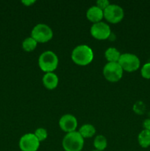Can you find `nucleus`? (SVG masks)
<instances>
[{
    "mask_svg": "<svg viewBox=\"0 0 150 151\" xmlns=\"http://www.w3.org/2000/svg\"><path fill=\"white\" fill-rule=\"evenodd\" d=\"M72 60L79 66H86L94 60V51L89 46L80 44L74 48L71 52Z\"/></svg>",
    "mask_w": 150,
    "mask_h": 151,
    "instance_id": "1",
    "label": "nucleus"
},
{
    "mask_svg": "<svg viewBox=\"0 0 150 151\" xmlns=\"http://www.w3.org/2000/svg\"><path fill=\"white\" fill-rule=\"evenodd\" d=\"M58 63V57L51 50L43 52L38 58V66L45 73L53 72L57 68Z\"/></svg>",
    "mask_w": 150,
    "mask_h": 151,
    "instance_id": "2",
    "label": "nucleus"
},
{
    "mask_svg": "<svg viewBox=\"0 0 150 151\" xmlns=\"http://www.w3.org/2000/svg\"><path fill=\"white\" fill-rule=\"evenodd\" d=\"M65 151H81L84 147V138L78 131L68 133L62 141Z\"/></svg>",
    "mask_w": 150,
    "mask_h": 151,
    "instance_id": "3",
    "label": "nucleus"
},
{
    "mask_svg": "<svg viewBox=\"0 0 150 151\" xmlns=\"http://www.w3.org/2000/svg\"><path fill=\"white\" fill-rule=\"evenodd\" d=\"M31 37L38 43L48 42L52 38L53 31L51 28L46 24H37L31 31Z\"/></svg>",
    "mask_w": 150,
    "mask_h": 151,
    "instance_id": "4",
    "label": "nucleus"
},
{
    "mask_svg": "<svg viewBox=\"0 0 150 151\" xmlns=\"http://www.w3.org/2000/svg\"><path fill=\"white\" fill-rule=\"evenodd\" d=\"M103 75L110 82H118L123 76L124 70L118 62H107L103 68Z\"/></svg>",
    "mask_w": 150,
    "mask_h": 151,
    "instance_id": "5",
    "label": "nucleus"
},
{
    "mask_svg": "<svg viewBox=\"0 0 150 151\" xmlns=\"http://www.w3.org/2000/svg\"><path fill=\"white\" fill-rule=\"evenodd\" d=\"M118 63L120 64L124 71L127 72H132L138 70L141 65L139 58L136 55L129 52L121 55Z\"/></svg>",
    "mask_w": 150,
    "mask_h": 151,
    "instance_id": "6",
    "label": "nucleus"
},
{
    "mask_svg": "<svg viewBox=\"0 0 150 151\" xmlns=\"http://www.w3.org/2000/svg\"><path fill=\"white\" fill-rule=\"evenodd\" d=\"M104 18L108 22L117 24L123 19L124 11L121 6L116 4H110L108 7L103 10Z\"/></svg>",
    "mask_w": 150,
    "mask_h": 151,
    "instance_id": "7",
    "label": "nucleus"
},
{
    "mask_svg": "<svg viewBox=\"0 0 150 151\" xmlns=\"http://www.w3.org/2000/svg\"><path fill=\"white\" fill-rule=\"evenodd\" d=\"M91 35L98 40H105L111 35V29L105 22H99L93 24L91 27Z\"/></svg>",
    "mask_w": 150,
    "mask_h": 151,
    "instance_id": "8",
    "label": "nucleus"
},
{
    "mask_svg": "<svg viewBox=\"0 0 150 151\" xmlns=\"http://www.w3.org/2000/svg\"><path fill=\"white\" fill-rule=\"evenodd\" d=\"M19 148L21 151H37L40 147V142L32 133H28L21 137Z\"/></svg>",
    "mask_w": 150,
    "mask_h": 151,
    "instance_id": "9",
    "label": "nucleus"
},
{
    "mask_svg": "<svg viewBox=\"0 0 150 151\" xmlns=\"http://www.w3.org/2000/svg\"><path fill=\"white\" fill-rule=\"evenodd\" d=\"M77 119L74 115L66 114L63 115L59 120V126L66 134L76 131L77 128Z\"/></svg>",
    "mask_w": 150,
    "mask_h": 151,
    "instance_id": "10",
    "label": "nucleus"
},
{
    "mask_svg": "<svg viewBox=\"0 0 150 151\" xmlns=\"http://www.w3.org/2000/svg\"><path fill=\"white\" fill-rule=\"evenodd\" d=\"M86 17L93 24L101 22V19L104 18V12L96 5H93L87 10Z\"/></svg>",
    "mask_w": 150,
    "mask_h": 151,
    "instance_id": "11",
    "label": "nucleus"
},
{
    "mask_svg": "<svg viewBox=\"0 0 150 151\" xmlns=\"http://www.w3.org/2000/svg\"><path fill=\"white\" fill-rule=\"evenodd\" d=\"M42 82L47 89H54L58 85V76L54 72H47L43 76Z\"/></svg>",
    "mask_w": 150,
    "mask_h": 151,
    "instance_id": "12",
    "label": "nucleus"
},
{
    "mask_svg": "<svg viewBox=\"0 0 150 151\" xmlns=\"http://www.w3.org/2000/svg\"><path fill=\"white\" fill-rule=\"evenodd\" d=\"M78 132L80 135L85 138H91L96 134V128L93 125L89 123H86L82 125L79 129Z\"/></svg>",
    "mask_w": 150,
    "mask_h": 151,
    "instance_id": "13",
    "label": "nucleus"
},
{
    "mask_svg": "<svg viewBox=\"0 0 150 151\" xmlns=\"http://www.w3.org/2000/svg\"><path fill=\"white\" fill-rule=\"evenodd\" d=\"M138 142L143 148H147L150 146V131L144 129L138 136Z\"/></svg>",
    "mask_w": 150,
    "mask_h": 151,
    "instance_id": "14",
    "label": "nucleus"
},
{
    "mask_svg": "<svg viewBox=\"0 0 150 151\" xmlns=\"http://www.w3.org/2000/svg\"><path fill=\"white\" fill-rule=\"evenodd\" d=\"M121 55L120 52L115 47H109L104 52V57L108 62H118Z\"/></svg>",
    "mask_w": 150,
    "mask_h": 151,
    "instance_id": "15",
    "label": "nucleus"
},
{
    "mask_svg": "<svg viewBox=\"0 0 150 151\" xmlns=\"http://www.w3.org/2000/svg\"><path fill=\"white\" fill-rule=\"evenodd\" d=\"M94 146L95 147V150L99 151H103L105 150L107 146V141L106 137L104 136L101 135V134L97 135L94 138Z\"/></svg>",
    "mask_w": 150,
    "mask_h": 151,
    "instance_id": "16",
    "label": "nucleus"
},
{
    "mask_svg": "<svg viewBox=\"0 0 150 151\" xmlns=\"http://www.w3.org/2000/svg\"><path fill=\"white\" fill-rule=\"evenodd\" d=\"M38 42L32 37H27L22 41V48L26 52H32L36 48Z\"/></svg>",
    "mask_w": 150,
    "mask_h": 151,
    "instance_id": "17",
    "label": "nucleus"
},
{
    "mask_svg": "<svg viewBox=\"0 0 150 151\" xmlns=\"http://www.w3.org/2000/svg\"><path fill=\"white\" fill-rule=\"evenodd\" d=\"M35 136L36 137V138L38 139V141L41 142L44 141L45 139H46L47 137H48V133L47 131L44 128H38L35 130V133H34Z\"/></svg>",
    "mask_w": 150,
    "mask_h": 151,
    "instance_id": "18",
    "label": "nucleus"
},
{
    "mask_svg": "<svg viewBox=\"0 0 150 151\" xmlns=\"http://www.w3.org/2000/svg\"><path fill=\"white\" fill-rule=\"evenodd\" d=\"M141 76L145 79H150V62L143 65L141 69Z\"/></svg>",
    "mask_w": 150,
    "mask_h": 151,
    "instance_id": "19",
    "label": "nucleus"
},
{
    "mask_svg": "<svg viewBox=\"0 0 150 151\" xmlns=\"http://www.w3.org/2000/svg\"><path fill=\"white\" fill-rule=\"evenodd\" d=\"M110 4V3L109 2V1H107V0H98V1H96V5L98 7H99L101 10H104V9H106L108 7Z\"/></svg>",
    "mask_w": 150,
    "mask_h": 151,
    "instance_id": "20",
    "label": "nucleus"
},
{
    "mask_svg": "<svg viewBox=\"0 0 150 151\" xmlns=\"http://www.w3.org/2000/svg\"><path fill=\"white\" fill-rule=\"evenodd\" d=\"M143 126H144V129L150 131V119H146L143 122Z\"/></svg>",
    "mask_w": 150,
    "mask_h": 151,
    "instance_id": "21",
    "label": "nucleus"
},
{
    "mask_svg": "<svg viewBox=\"0 0 150 151\" xmlns=\"http://www.w3.org/2000/svg\"><path fill=\"white\" fill-rule=\"evenodd\" d=\"M35 2V0H24V1H21L22 4H24L25 6H30L32 4Z\"/></svg>",
    "mask_w": 150,
    "mask_h": 151,
    "instance_id": "22",
    "label": "nucleus"
},
{
    "mask_svg": "<svg viewBox=\"0 0 150 151\" xmlns=\"http://www.w3.org/2000/svg\"><path fill=\"white\" fill-rule=\"evenodd\" d=\"M91 151H99V150H91Z\"/></svg>",
    "mask_w": 150,
    "mask_h": 151,
    "instance_id": "23",
    "label": "nucleus"
}]
</instances>
